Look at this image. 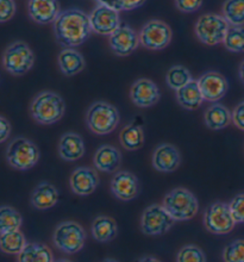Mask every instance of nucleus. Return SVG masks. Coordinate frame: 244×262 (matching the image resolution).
<instances>
[{
  "mask_svg": "<svg viewBox=\"0 0 244 262\" xmlns=\"http://www.w3.org/2000/svg\"><path fill=\"white\" fill-rule=\"evenodd\" d=\"M90 16L79 9L62 11L54 21V34L57 43L63 48H76L92 34Z\"/></svg>",
  "mask_w": 244,
  "mask_h": 262,
  "instance_id": "1",
  "label": "nucleus"
},
{
  "mask_svg": "<svg viewBox=\"0 0 244 262\" xmlns=\"http://www.w3.org/2000/svg\"><path fill=\"white\" fill-rule=\"evenodd\" d=\"M64 111V100L60 94L52 91H43L38 93L30 105L32 118L43 125H50L59 122L63 117Z\"/></svg>",
  "mask_w": 244,
  "mask_h": 262,
  "instance_id": "2",
  "label": "nucleus"
},
{
  "mask_svg": "<svg viewBox=\"0 0 244 262\" xmlns=\"http://www.w3.org/2000/svg\"><path fill=\"white\" fill-rule=\"evenodd\" d=\"M117 107L107 101H96L88 107L86 114V124L93 134L104 136L115 131L119 124Z\"/></svg>",
  "mask_w": 244,
  "mask_h": 262,
  "instance_id": "3",
  "label": "nucleus"
},
{
  "mask_svg": "<svg viewBox=\"0 0 244 262\" xmlns=\"http://www.w3.org/2000/svg\"><path fill=\"white\" fill-rule=\"evenodd\" d=\"M162 205L175 222L192 220L199 211L196 196L185 187H178L168 192L163 198Z\"/></svg>",
  "mask_w": 244,
  "mask_h": 262,
  "instance_id": "4",
  "label": "nucleus"
},
{
  "mask_svg": "<svg viewBox=\"0 0 244 262\" xmlns=\"http://www.w3.org/2000/svg\"><path fill=\"white\" fill-rule=\"evenodd\" d=\"M41 152L34 142L25 137H16L7 145L6 161L14 169L28 170L37 165Z\"/></svg>",
  "mask_w": 244,
  "mask_h": 262,
  "instance_id": "5",
  "label": "nucleus"
},
{
  "mask_svg": "<svg viewBox=\"0 0 244 262\" xmlns=\"http://www.w3.org/2000/svg\"><path fill=\"white\" fill-rule=\"evenodd\" d=\"M231 25L224 16L216 13H205L196 20L194 32L196 38L206 46H217L223 43Z\"/></svg>",
  "mask_w": 244,
  "mask_h": 262,
  "instance_id": "6",
  "label": "nucleus"
},
{
  "mask_svg": "<svg viewBox=\"0 0 244 262\" xmlns=\"http://www.w3.org/2000/svg\"><path fill=\"white\" fill-rule=\"evenodd\" d=\"M86 231L79 223L73 221L62 222L55 228L53 243L64 254H75L83 248L86 243Z\"/></svg>",
  "mask_w": 244,
  "mask_h": 262,
  "instance_id": "7",
  "label": "nucleus"
},
{
  "mask_svg": "<svg viewBox=\"0 0 244 262\" xmlns=\"http://www.w3.org/2000/svg\"><path fill=\"white\" fill-rule=\"evenodd\" d=\"M35 63V55L23 41H16L7 47L3 55V66L12 75H24Z\"/></svg>",
  "mask_w": 244,
  "mask_h": 262,
  "instance_id": "8",
  "label": "nucleus"
},
{
  "mask_svg": "<svg viewBox=\"0 0 244 262\" xmlns=\"http://www.w3.org/2000/svg\"><path fill=\"white\" fill-rule=\"evenodd\" d=\"M236 223L229 204L216 202L207 207L204 213V227L211 234L227 235L234 230Z\"/></svg>",
  "mask_w": 244,
  "mask_h": 262,
  "instance_id": "9",
  "label": "nucleus"
},
{
  "mask_svg": "<svg viewBox=\"0 0 244 262\" xmlns=\"http://www.w3.org/2000/svg\"><path fill=\"white\" fill-rule=\"evenodd\" d=\"M175 223L165 206L160 204L149 205L141 216V230L147 236H160L168 232Z\"/></svg>",
  "mask_w": 244,
  "mask_h": 262,
  "instance_id": "10",
  "label": "nucleus"
},
{
  "mask_svg": "<svg viewBox=\"0 0 244 262\" xmlns=\"http://www.w3.org/2000/svg\"><path fill=\"white\" fill-rule=\"evenodd\" d=\"M172 29L165 21L152 19L147 21L140 31L141 45L149 50H162L172 42Z\"/></svg>",
  "mask_w": 244,
  "mask_h": 262,
  "instance_id": "11",
  "label": "nucleus"
},
{
  "mask_svg": "<svg viewBox=\"0 0 244 262\" xmlns=\"http://www.w3.org/2000/svg\"><path fill=\"white\" fill-rule=\"evenodd\" d=\"M90 21L93 32L101 36L112 35L122 24L119 11L101 4L91 12Z\"/></svg>",
  "mask_w": 244,
  "mask_h": 262,
  "instance_id": "12",
  "label": "nucleus"
},
{
  "mask_svg": "<svg viewBox=\"0 0 244 262\" xmlns=\"http://www.w3.org/2000/svg\"><path fill=\"white\" fill-rule=\"evenodd\" d=\"M108 45L117 56H129L141 45L140 34L130 25L122 23L114 34L108 36Z\"/></svg>",
  "mask_w": 244,
  "mask_h": 262,
  "instance_id": "13",
  "label": "nucleus"
},
{
  "mask_svg": "<svg viewBox=\"0 0 244 262\" xmlns=\"http://www.w3.org/2000/svg\"><path fill=\"white\" fill-rule=\"evenodd\" d=\"M110 188L112 194L122 202H130L140 194V181L134 173L129 170H119L112 178Z\"/></svg>",
  "mask_w": 244,
  "mask_h": 262,
  "instance_id": "14",
  "label": "nucleus"
},
{
  "mask_svg": "<svg viewBox=\"0 0 244 262\" xmlns=\"http://www.w3.org/2000/svg\"><path fill=\"white\" fill-rule=\"evenodd\" d=\"M196 81L203 93L204 100L210 101V103L219 101L229 90L228 80L218 72L204 73Z\"/></svg>",
  "mask_w": 244,
  "mask_h": 262,
  "instance_id": "15",
  "label": "nucleus"
},
{
  "mask_svg": "<svg viewBox=\"0 0 244 262\" xmlns=\"http://www.w3.org/2000/svg\"><path fill=\"white\" fill-rule=\"evenodd\" d=\"M161 93L158 85L151 80L142 78L134 82L130 89V99L138 107L147 108L159 103Z\"/></svg>",
  "mask_w": 244,
  "mask_h": 262,
  "instance_id": "16",
  "label": "nucleus"
},
{
  "mask_svg": "<svg viewBox=\"0 0 244 262\" xmlns=\"http://www.w3.org/2000/svg\"><path fill=\"white\" fill-rule=\"evenodd\" d=\"M69 185H71L73 193L86 196L96 192L99 186V177H98L97 170L91 167H78L72 173Z\"/></svg>",
  "mask_w": 244,
  "mask_h": 262,
  "instance_id": "17",
  "label": "nucleus"
},
{
  "mask_svg": "<svg viewBox=\"0 0 244 262\" xmlns=\"http://www.w3.org/2000/svg\"><path fill=\"white\" fill-rule=\"evenodd\" d=\"M181 165V154L175 145L160 144L152 154V166L158 172L172 173Z\"/></svg>",
  "mask_w": 244,
  "mask_h": 262,
  "instance_id": "18",
  "label": "nucleus"
},
{
  "mask_svg": "<svg viewBox=\"0 0 244 262\" xmlns=\"http://www.w3.org/2000/svg\"><path fill=\"white\" fill-rule=\"evenodd\" d=\"M28 13L38 24L54 23L61 13L60 4L57 0H29Z\"/></svg>",
  "mask_w": 244,
  "mask_h": 262,
  "instance_id": "19",
  "label": "nucleus"
},
{
  "mask_svg": "<svg viewBox=\"0 0 244 262\" xmlns=\"http://www.w3.org/2000/svg\"><path fill=\"white\" fill-rule=\"evenodd\" d=\"M93 163L98 170L105 173H115L121 167L122 154L114 145H100L94 154Z\"/></svg>",
  "mask_w": 244,
  "mask_h": 262,
  "instance_id": "20",
  "label": "nucleus"
},
{
  "mask_svg": "<svg viewBox=\"0 0 244 262\" xmlns=\"http://www.w3.org/2000/svg\"><path fill=\"white\" fill-rule=\"evenodd\" d=\"M59 154L64 161H76L85 155V143L79 134L67 133L60 138Z\"/></svg>",
  "mask_w": 244,
  "mask_h": 262,
  "instance_id": "21",
  "label": "nucleus"
},
{
  "mask_svg": "<svg viewBox=\"0 0 244 262\" xmlns=\"http://www.w3.org/2000/svg\"><path fill=\"white\" fill-rule=\"evenodd\" d=\"M30 200L35 209L49 210L59 202V191L53 184L43 181L32 191Z\"/></svg>",
  "mask_w": 244,
  "mask_h": 262,
  "instance_id": "22",
  "label": "nucleus"
},
{
  "mask_svg": "<svg viewBox=\"0 0 244 262\" xmlns=\"http://www.w3.org/2000/svg\"><path fill=\"white\" fill-rule=\"evenodd\" d=\"M204 121L209 129L218 131L225 129L232 123V111L220 103H214L207 108Z\"/></svg>",
  "mask_w": 244,
  "mask_h": 262,
  "instance_id": "23",
  "label": "nucleus"
},
{
  "mask_svg": "<svg viewBox=\"0 0 244 262\" xmlns=\"http://www.w3.org/2000/svg\"><path fill=\"white\" fill-rule=\"evenodd\" d=\"M91 231H92V236L96 241L107 243L117 237L118 227L114 218L100 214L94 218Z\"/></svg>",
  "mask_w": 244,
  "mask_h": 262,
  "instance_id": "24",
  "label": "nucleus"
},
{
  "mask_svg": "<svg viewBox=\"0 0 244 262\" xmlns=\"http://www.w3.org/2000/svg\"><path fill=\"white\" fill-rule=\"evenodd\" d=\"M61 72L65 76H74L83 71L86 67V61L82 54L74 48H65L62 50L57 59Z\"/></svg>",
  "mask_w": 244,
  "mask_h": 262,
  "instance_id": "25",
  "label": "nucleus"
},
{
  "mask_svg": "<svg viewBox=\"0 0 244 262\" xmlns=\"http://www.w3.org/2000/svg\"><path fill=\"white\" fill-rule=\"evenodd\" d=\"M176 100L186 110H196L202 106L204 97L202 91L199 89L198 81L192 80L187 85L176 92Z\"/></svg>",
  "mask_w": 244,
  "mask_h": 262,
  "instance_id": "26",
  "label": "nucleus"
},
{
  "mask_svg": "<svg viewBox=\"0 0 244 262\" xmlns=\"http://www.w3.org/2000/svg\"><path fill=\"white\" fill-rule=\"evenodd\" d=\"M17 262H54L52 249L43 243H28L17 255Z\"/></svg>",
  "mask_w": 244,
  "mask_h": 262,
  "instance_id": "27",
  "label": "nucleus"
},
{
  "mask_svg": "<svg viewBox=\"0 0 244 262\" xmlns=\"http://www.w3.org/2000/svg\"><path fill=\"white\" fill-rule=\"evenodd\" d=\"M119 141L125 150H138L144 144V131L137 124H127L119 134Z\"/></svg>",
  "mask_w": 244,
  "mask_h": 262,
  "instance_id": "28",
  "label": "nucleus"
},
{
  "mask_svg": "<svg viewBox=\"0 0 244 262\" xmlns=\"http://www.w3.org/2000/svg\"><path fill=\"white\" fill-rule=\"evenodd\" d=\"M27 245V238L20 230L7 231L0 236V248L10 255H18Z\"/></svg>",
  "mask_w": 244,
  "mask_h": 262,
  "instance_id": "29",
  "label": "nucleus"
},
{
  "mask_svg": "<svg viewBox=\"0 0 244 262\" xmlns=\"http://www.w3.org/2000/svg\"><path fill=\"white\" fill-rule=\"evenodd\" d=\"M193 80L191 72L187 68L181 64H175L172 68L168 69L166 74V82L169 89H172L178 92V91L183 89L188 82Z\"/></svg>",
  "mask_w": 244,
  "mask_h": 262,
  "instance_id": "30",
  "label": "nucleus"
},
{
  "mask_svg": "<svg viewBox=\"0 0 244 262\" xmlns=\"http://www.w3.org/2000/svg\"><path fill=\"white\" fill-rule=\"evenodd\" d=\"M23 223V217L13 207L3 205L0 209V234L7 231L19 230Z\"/></svg>",
  "mask_w": 244,
  "mask_h": 262,
  "instance_id": "31",
  "label": "nucleus"
},
{
  "mask_svg": "<svg viewBox=\"0 0 244 262\" xmlns=\"http://www.w3.org/2000/svg\"><path fill=\"white\" fill-rule=\"evenodd\" d=\"M223 16L231 27L244 25V0H225Z\"/></svg>",
  "mask_w": 244,
  "mask_h": 262,
  "instance_id": "32",
  "label": "nucleus"
},
{
  "mask_svg": "<svg viewBox=\"0 0 244 262\" xmlns=\"http://www.w3.org/2000/svg\"><path fill=\"white\" fill-rule=\"evenodd\" d=\"M231 53H244V27H230L223 42Z\"/></svg>",
  "mask_w": 244,
  "mask_h": 262,
  "instance_id": "33",
  "label": "nucleus"
},
{
  "mask_svg": "<svg viewBox=\"0 0 244 262\" xmlns=\"http://www.w3.org/2000/svg\"><path fill=\"white\" fill-rule=\"evenodd\" d=\"M224 262H244V239H235L221 253Z\"/></svg>",
  "mask_w": 244,
  "mask_h": 262,
  "instance_id": "34",
  "label": "nucleus"
},
{
  "mask_svg": "<svg viewBox=\"0 0 244 262\" xmlns=\"http://www.w3.org/2000/svg\"><path fill=\"white\" fill-rule=\"evenodd\" d=\"M176 262H206V255L195 245H186L179 250Z\"/></svg>",
  "mask_w": 244,
  "mask_h": 262,
  "instance_id": "35",
  "label": "nucleus"
},
{
  "mask_svg": "<svg viewBox=\"0 0 244 262\" xmlns=\"http://www.w3.org/2000/svg\"><path fill=\"white\" fill-rule=\"evenodd\" d=\"M229 206L236 223H244V193L235 195L229 203Z\"/></svg>",
  "mask_w": 244,
  "mask_h": 262,
  "instance_id": "36",
  "label": "nucleus"
},
{
  "mask_svg": "<svg viewBox=\"0 0 244 262\" xmlns=\"http://www.w3.org/2000/svg\"><path fill=\"white\" fill-rule=\"evenodd\" d=\"M16 13V4L13 0H0V21L5 23Z\"/></svg>",
  "mask_w": 244,
  "mask_h": 262,
  "instance_id": "37",
  "label": "nucleus"
},
{
  "mask_svg": "<svg viewBox=\"0 0 244 262\" xmlns=\"http://www.w3.org/2000/svg\"><path fill=\"white\" fill-rule=\"evenodd\" d=\"M203 5V0H175L176 9L184 13H193Z\"/></svg>",
  "mask_w": 244,
  "mask_h": 262,
  "instance_id": "38",
  "label": "nucleus"
},
{
  "mask_svg": "<svg viewBox=\"0 0 244 262\" xmlns=\"http://www.w3.org/2000/svg\"><path fill=\"white\" fill-rule=\"evenodd\" d=\"M147 0H115V9L117 11L136 10L144 5Z\"/></svg>",
  "mask_w": 244,
  "mask_h": 262,
  "instance_id": "39",
  "label": "nucleus"
},
{
  "mask_svg": "<svg viewBox=\"0 0 244 262\" xmlns=\"http://www.w3.org/2000/svg\"><path fill=\"white\" fill-rule=\"evenodd\" d=\"M232 123L236 128L244 131V100L241 101L232 111Z\"/></svg>",
  "mask_w": 244,
  "mask_h": 262,
  "instance_id": "40",
  "label": "nucleus"
},
{
  "mask_svg": "<svg viewBox=\"0 0 244 262\" xmlns=\"http://www.w3.org/2000/svg\"><path fill=\"white\" fill-rule=\"evenodd\" d=\"M0 126H2V131H0V142L4 143L7 138H9L11 134V124L5 117H0Z\"/></svg>",
  "mask_w": 244,
  "mask_h": 262,
  "instance_id": "41",
  "label": "nucleus"
},
{
  "mask_svg": "<svg viewBox=\"0 0 244 262\" xmlns=\"http://www.w3.org/2000/svg\"><path fill=\"white\" fill-rule=\"evenodd\" d=\"M135 262H161L159 259H156L154 256H150V255H144V256H141L138 257V259L135 260Z\"/></svg>",
  "mask_w": 244,
  "mask_h": 262,
  "instance_id": "42",
  "label": "nucleus"
},
{
  "mask_svg": "<svg viewBox=\"0 0 244 262\" xmlns=\"http://www.w3.org/2000/svg\"><path fill=\"white\" fill-rule=\"evenodd\" d=\"M97 2L101 4V5H106L115 9V0H97Z\"/></svg>",
  "mask_w": 244,
  "mask_h": 262,
  "instance_id": "43",
  "label": "nucleus"
},
{
  "mask_svg": "<svg viewBox=\"0 0 244 262\" xmlns=\"http://www.w3.org/2000/svg\"><path fill=\"white\" fill-rule=\"evenodd\" d=\"M238 75H239V79H241V81L244 83V60H243V62L241 63V66H239Z\"/></svg>",
  "mask_w": 244,
  "mask_h": 262,
  "instance_id": "44",
  "label": "nucleus"
},
{
  "mask_svg": "<svg viewBox=\"0 0 244 262\" xmlns=\"http://www.w3.org/2000/svg\"><path fill=\"white\" fill-rule=\"evenodd\" d=\"M100 262H119V261L115 260V259H110V257H107V259H104L103 261H100Z\"/></svg>",
  "mask_w": 244,
  "mask_h": 262,
  "instance_id": "45",
  "label": "nucleus"
},
{
  "mask_svg": "<svg viewBox=\"0 0 244 262\" xmlns=\"http://www.w3.org/2000/svg\"><path fill=\"white\" fill-rule=\"evenodd\" d=\"M54 262H72V261L65 260V259H61V260H57V261H54Z\"/></svg>",
  "mask_w": 244,
  "mask_h": 262,
  "instance_id": "46",
  "label": "nucleus"
}]
</instances>
